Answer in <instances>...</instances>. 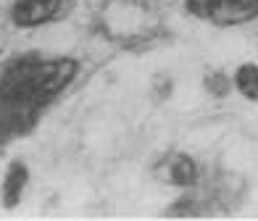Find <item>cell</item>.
I'll use <instances>...</instances> for the list:
<instances>
[{"label":"cell","instance_id":"6da1fadb","mask_svg":"<svg viewBox=\"0 0 258 221\" xmlns=\"http://www.w3.org/2000/svg\"><path fill=\"white\" fill-rule=\"evenodd\" d=\"M184 11L214 27H242L258 19V0H184Z\"/></svg>","mask_w":258,"mask_h":221},{"label":"cell","instance_id":"3957f363","mask_svg":"<svg viewBox=\"0 0 258 221\" xmlns=\"http://www.w3.org/2000/svg\"><path fill=\"white\" fill-rule=\"evenodd\" d=\"M66 14V0H16L11 6V21L19 29L53 24Z\"/></svg>","mask_w":258,"mask_h":221},{"label":"cell","instance_id":"8992f818","mask_svg":"<svg viewBox=\"0 0 258 221\" xmlns=\"http://www.w3.org/2000/svg\"><path fill=\"white\" fill-rule=\"evenodd\" d=\"M203 87L214 100H224L232 92V77L227 71H221V68H211L203 77Z\"/></svg>","mask_w":258,"mask_h":221},{"label":"cell","instance_id":"5b68a950","mask_svg":"<svg viewBox=\"0 0 258 221\" xmlns=\"http://www.w3.org/2000/svg\"><path fill=\"white\" fill-rule=\"evenodd\" d=\"M232 90H237V95H242L245 100L258 103V63L248 61V63H240L234 68Z\"/></svg>","mask_w":258,"mask_h":221},{"label":"cell","instance_id":"277c9868","mask_svg":"<svg viewBox=\"0 0 258 221\" xmlns=\"http://www.w3.org/2000/svg\"><path fill=\"white\" fill-rule=\"evenodd\" d=\"M27 184H29V166L19 158L11 161L3 174V182H0V200H3L6 211H14L21 203V197L27 192Z\"/></svg>","mask_w":258,"mask_h":221},{"label":"cell","instance_id":"7a4b0ae2","mask_svg":"<svg viewBox=\"0 0 258 221\" xmlns=\"http://www.w3.org/2000/svg\"><path fill=\"white\" fill-rule=\"evenodd\" d=\"M153 174L161 184L179 190H192L198 187L201 179V169H198L195 158L190 153H166L158 158V164L153 166Z\"/></svg>","mask_w":258,"mask_h":221},{"label":"cell","instance_id":"52a82bcc","mask_svg":"<svg viewBox=\"0 0 258 221\" xmlns=\"http://www.w3.org/2000/svg\"><path fill=\"white\" fill-rule=\"evenodd\" d=\"M0 55H3V50H0Z\"/></svg>","mask_w":258,"mask_h":221}]
</instances>
